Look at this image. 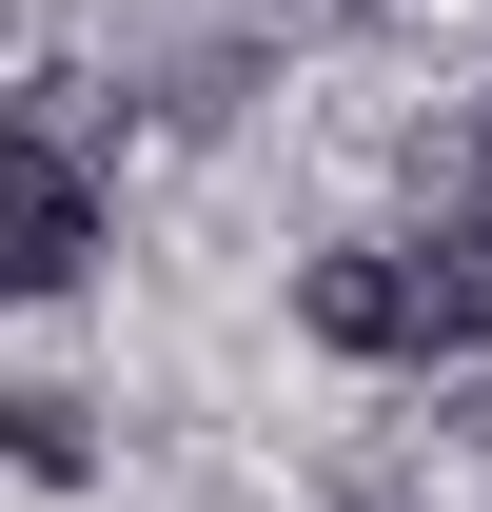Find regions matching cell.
I'll return each instance as SVG.
<instances>
[{
    "mask_svg": "<svg viewBox=\"0 0 492 512\" xmlns=\"http://www.w3.org/2000/svg\"><path fill=\"white\" fill-rule=\"evenodd\" d=\"M99 276V158L0 138V296H79Z\"/></svg>",
    "mask_w": 492,
    "mask_h": 512,
    "instance_id": "1",
    "label": "cell"
},
{
    "mask_svg": "<svg viewBox=\"0 0 492 512\" xmlns=\"http://www.w3.org/2000/svg\"><path fill=\"white\" fill-rule=\"evenodd\" d=\"M296 335H315V355H414V256H394V237L315 256V276H296Z\"/></svg>",
    "mask_w": 492,
    "mask_h": 512,
    "instance_id": "2",
    "label": "cell"
},
{
    "mask_svg": "<svg viewBox=\"0 0 492 512\" xmlns=\"http://www.w3.org/2000/svg\"><path fill=\"white\" fill-rule=\"evenodd\" d=\"M0 473H40V493H99V394H0Z\"/></svg>",
    "mask_w": 492,
    "mask_h": 512,
    "instance_id": "3",
    "label": "cell"
},
{
    "mask_svg": "<svg viewBox=\"0 0 492 512\" xmlns=\"http://www.w3.org/2000/svg\"><path fill=\"white\" fill-rule=\"evenodd\" d=\"M20 138H60V158H99V138H119V99H99V79H40V99H20Z\"/></svg>",
    "mask_w": 492,
    "mask_h": 512,
    "instance_id": "4",
    "label": "cell"
},
{
    "mask_svg": "<svg viewBox=\"0 0 492 512\" xmlns=\"http://www.w3.org/2000/svg\"><path fill=\"white\" fill-rule=\"evenodd\" d=\"M414 178H433V217H453V197H492V99H473V119H453V138H433Z\"/></svg>",
    "mask_w": 492,
    "mask_h": 512,
    "instance_id": "5",
    "label": "cell"
},
{
    "mask_svg": "<svg viewBox=\"0 0 492 512\" xmlns=\"http://www.w3.org/2000/svg\"><path fill=\"white\" fill-rule=\"evenodd\" d=\"M296 20H355V0H296Z\"/></svg>",
    "mask_w": 492,
    "mask_h": 512,
    "instance_id": "6",
    "label": "cell"
},
{
    "mask_svg": "<svg viewBox=\"0 0 492 512\" xmlns=\"http://www.w3.org/2000/svg\"><path fill=\"white\" fill-rule=\"evenodd\" d=\"M0 40H20V0H0Z\"/></svg>",
    "mask_w": 492,
    "mask_h": 512,
    "instance_id": "7",
    "label": "cell"
}]
</instances>
